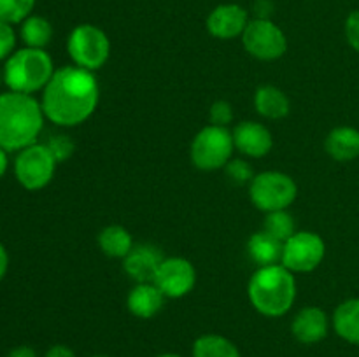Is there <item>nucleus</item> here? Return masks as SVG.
<instances>
[{
	"label": "nucleus",
	"mask_w": 359,
	"mask_h": 357,
	"mask_svg": "<svg viewBox=\"0 0 359 357\" xmlns=\"http://www.w3.org/2000/svg\"><path fill=\"white\" fill-rule=\"evenodd\" d=\"M2 80H4V74H2V70H0V84H2Z\"/></svg>",
	"instance_id": "nucleus-37"
},
{
	"label": "nucleus",
	"mask_w": 359,
	"mask_h": 357,
	"mask_svg": "<svg viewBox=\"0 0 359 357\" xmlns=\"http://www.w3.org/2000/svg\"><path fill=\"white\" fill-rule=\"evenodd\" d=\"M2 74L9 91L34 94L44 90L55 74V65L46 49L21 48L6 59Z\"/></svg>",
	"instance_id": "nucleus-4"
},
{
	"label": "nucleus",
	"mask_w": 359,
	"mask_h": 357,
	"mask_svg": "<svg viewBox=\"0 0 359 357\" xmlns=\"http://www.w3.org/2000/svg\"><path fill=\"white\" fill-rule=\"evenodd\" d=\"M333 328L342 340L359 345V298L340 303L333 314Z\"/></svg>",
	"instance_id": "nucleus-20"
},
{
	"label": "nucleus",
	"mask_w": 359,
	"mask_h": 357,
	"mask_svg": "<svg viewBox=\"0 0 359 357\" xmlns=\"http://www.w3.org/2000/svg\"><path fill=\"white\" fill-rule=\"evenodd\" d=\"M165 304V294L154 282L137 284L126 298V307L130 314L137 318H153L160 314Z\"/></svg>",
	"instance_id": "nucleus-16"
},
{
	"label": "nucleus",
	"mask_w": 359,
	"mask_h": 357,
	"mask_svg": "<svg viewBox=\"0 0 359 357\" xmlns=\"http://www.w3.org/2000/svg\"><path fill=\"white\" fill-rule=\"evenodd\" d=\"M153 282L165 294V298L177 300L193 290L196 284V270L186 258L172 255L161 261Z\"/></svg>",
	"instance_id": "nucleus-11"
},
{
	"label": "nucleus",
	"mask_w": 359,
	"mask_h": 357,
	"mask_svg": "<svg viewBox=\"0 0 359 357\" xmlns=\"http://www.w3.org/2000/svg\"><path fill=\"white\" fill-rule=\"evenodd\" d=\"M91 357H111V356H105V354H97V356H91Z\"/></svg>",
	"instance_id": "nucleus-36"
},
{
	"label": "nucleus",
	"mask_w": 359,
	"mask_h": 357,
	"mask_svg": "<svg viewBox=\"0 0 359 357\" xmlns=\"http://www.w3.org/2000/svg\"><path fill=\"white\" fill-rule=\"evenodd\" d=\"M251 18L249 13L238 4H221L214 7L207 16V30L212 37L221 41L242 37Z\"/></svg>",
	"instance_id": "nucleus-12"
},
{
	"label": "nucleus",
	"mask_w": 359,
	"mask_h": 357,
	"mask_svg": "<svg viewBox=\"0 0 359 357\" xmlns=\"http://www.w3.org/2000/svg\"><path fill=\"white\" fill-rule=\"evenodd\" d=\"M16 48V31L13 24L0 20V62L7 59Z\"/></svg>",
	"instance_id": "nucleus-29"
},
{
	"label": "nucleus",
	"mask_w": 359,
	"mask_h": 357,
	"mask_svg": "<svg viewBox=\"0 0 359 357\" xmlns=\"http://www.w3.org/2000/svg\"><path fill=\"white\" fill-rule=\"evenodd\" d=\"M163 259L161 252L153 245H133L130 254L123 259V268L137 284L153 282Z\"/></svg>",
	"instance_id": "nucleus-15"
},
{
	"label": "nucleus",
	"mask_w": 359,
	"mask_h": 357,
	"mask_svg": "<svg viewBox=\"0 0 359 357\" xmlns=\"http://www.w3.org/2000/svg\"><path fill=\"white\" fill-rule=\"evenodd\" d=\"M330 318L319 307H305L294 315L291 332L304 345H314L328 336Z\"/></svg>",
	"instance_id": "nucleus-14"
},
{
	"label": "nucleus",
	"mask_w": 359,
	"mask_h": 357,
	"mask_svg": "<svg viewBox=\"0 0 359 357\" xmlns=\"http://www.w3.org/2000/svg\"><path fill=\"white\" fill-rule=\"evenodd\" d=\"M284 241L277 240L265 230L252 234L248 241V252L252 261L258 266H272L280 265L283 261Z\"/></svg>",
	"instance_id": "nucleus-18"
},
{
	"label": "nucleus",
	"mask_w": 359,
	"mask_h": 357,
	"mask_svg": "<svg viewBox=\"0 0 359 357\" xmlns=\"http://www.w3.org/2000/svg\"><path fill=\"white\" fill-rule=\"evenodd\" d=\"M156 357H181L179 354H172V352H167V354H160V356Z\"/></svg>",
	"instance_id": "nucleus-35"
},
{
	"label": "nucleus",
	"mask_w": 359,
	"mask_h": 357,
	"mask_svg": "<svg viewBox=\"0 0 359 357\" xmlns=\"http://www.w3.org/2000/svg\"><path fill=\"white\" fill-rule=\"evenodd\" d=\"M46 146H48V149L51 150V154L55 156L56 163H63V161H67L70 156H72L74 150H76V144H74V140L70 139L69 135H63V133H60V135H53L51 139L46 142Z\"/></svg>",
	"instance_id": "nucleus-26"
},
{
	"label": "nucleus",
	"mask_w": 359,
	"mask_h": 357,
	"mask_svg": "<svg viewBox=\"0 0 359 357\" xmlns=\"http://www.w3.org/2000/svg\"><path fill=\"white\" fill-rule=\"evenodd\" d=\"M100 90L93 72L76 65L56 69L42 90L46 119L58 126H77L93 115Z\"/></svg>",
	"instance_id": "nucleus-1"
},
{
	"label": "nucleus",
	"mask_w": 359,
	"mask_h": 357,
	"mask_svg": "<svg viewBox=\"0 0 359 357\" xmlns=\"http://www.w3.org/2000/svg\"><path fill=\"white\" fill-rule=\"evenodd\" d=\"M56 160L46 144H32L18 153L14 160L16 181L28 191L44 189L53 181L56 172Z\"/></svg>",
	"instance_id": "nucleus-8"
},
{
	"label": "nucleus",
	"mask_w": 359,
	"mask_h": 357,
	"mask_svg": "<svg viewBox=\"0 0 359 357\" xmlns=\"http://www.w3.org/2000/svg\"><path fill=\"white\" fill-rule=\"evenodd\" d=\"M263 230L276 237L277 240L286 241L297 233V226H294V219L287 210H276V212L266 214L265 226Z\"/></svg>",
	"instance_id": "nucleus-24"
},
{
	"label": "nucleus",
	"mask_w": 359,
	"mask_h": 357,
	"mask_svg": "<svg viewBox=\"0 0 359 357\" xmlns=\"http://www.w3.org/2000/svg\"><path fill=\"white\" fill-rule=\"evenodd\" d=\"M344 30H346V38L347 42H349L351 48L359 52V9L353 10V13L347 16Z\"/></svg>",
	"instance_id": "nucleus-30"
},
{
	"label": "nucleus",
	"mask_w": 359,
	"mask_h": 357,
	"mask_svg": "<svg viewBox=\"0 0 359 357\" xmlns=\"http://www.w3.org/2000/svg\"><path fill=\"white\" fill-rule=\"evenodd\" d=\"M67 51L74 65L95 72L107 63L111 56V41L100 27L83 23L70 31L67 38Z\"/></svg>",
	"instance_id": "nucleus-5"
},
{
	"label": "nucleus",
	"mask_w": 359,
	"mask_h": 357,
	"mask_svg": "<svg viewBox=\"0 0 359 357\" xmlns=\"http://www.w3.org/2000/svg\"><path fill=\"white\" fill-rule=\"evenodd\" d=\"M98 247L107 258L125 259L133 248V238L126 227L111 224L98 233Z\"/></svg>",
	"instance_id": "nucleus-21"
},
{
	"label": "nucleus",
	"mask_w": 359,
	"mask_h": 357,
	"mask_svg": "<svg viewBox=\"0 0 359 357\" xmlns=\"http://www.w3.org/2000/svg\"><path fill=\"white\" fill-rule=\"evenodd\" d=\"M224 170H226V175L235 184H248V182L251 184V181L255 178L251 164L244 160H230Z\"/></svg>",
	"instance_id": "nucleus-28"
},
{
	"label": "nucleus",
	"mask_w": 359,
	"mask_h": 357,
	"mask_svg": "<svg viewBox=\"0 0 359 357\" xmlns=\"http://www.w3.org/2000/svg\"><path fill=\"white\" fill-rule=\"evenodd\" d=\"M235 149L248 158L266 156L273 147V139L270 130L258 121H242L231 132Z\"/></svg>",
	"instance_id": "nucleus-13"
},
{
	"label": "nucleus",
	"mask_w": 359,
	"mask_h": 357,
	"mask_svg": "<svg viewBox=\"0 0 359 357\" xmlns=\"http://www.w3.org/2000/svg\"><path fill=\"white\" fill-rule=\"evenodd\" d=\"M326 153L337 161H353L359 156V130L339 126L326 136Z\"/></svg>",
	"instance_id": "nucleus-17"
},
{
	"label": "nucleus",
	"mask_w": 359,
	"mask_h": 357,
	"mask_svg": "<svg viewBox=\"0 0 359 357\" xmlns=\"http://www.w3.org/2000/svg\"><path fill=\"white\" fill-rule=\"evenodd\" d=\"M235 144L233 135L223 126L209 125L200 130L189 147L191 163L198 170L214 172L224 168L231 160Z\"/></svg>",
	"instance_id": "nucleus-6"
},
{
	"label": "nucleus",
	"mask_w": 359,
	"mask_h": 357,
	"mask_svg": "<svg viewBox=\"0 0 359 357\" xmlns=\"http://www.w3.org/2000/svg\"><path fill=\"white\" fill-rule=\"evenodd\" d=\"M20 35L21 41L25 42V48L44 49L53 38V24L44 16L32 14L21 23Z\"/></svg>",
	"instance_id": "nucleus-23"
},
{
	"label": "nucleus",
	"mask_w": 359,
	"mask_h": 357,
	"mask_svg": "<svg viewBox=\"0 0 359 357\" xmlns=\"http://www.w3.org/2000/svg\"><path fill=\"white\" fill-rule=\"evenodd\" d=\"M44 111L34 94L0 93V147L21 150L37 142L44 126Z\"/></svg>",
	"instance_id": "nucleus-2"
},
{
	"label": "nucleus",
	"mask_w": 359,
	"mask_h": 357,
	"mask_svg": "<svg viewBox=\"0 0 359 357\" xmlns=\"http://www.w3.org/2000/svg\"><path fill=\"white\" fill-rule=\"evenodd\" d=\"M7 270H9V254H7V248L0 241V282L6 279Z\"/></svg>",
	"instance_id": "nucleus-33"
},
{
	"label": "nucleus",
	"mask_w": 359,
	"mask_h": 357,
	"mask_svg": "<svg viewBox=\"0 0 359 357\" xmlns=\"http://www.w3.org/2000/svg\"><path fill=\"white\" fill-rule=\"evenodd\" d=\"M44 357H77L70 346L67 345H53L49 346L48 352L44 354Z\"/></svg>",
	"instance_id": "nucleus-31"
},
{
	"label": "nucleus",
	"mask_w": 359,
	"mask_h": 357,
	"mask_svg": "<svg viewBox=\"0 0 359 357\" xmlns=\"http://www.w3.org/2000/svg\"><path fill=\"white\" fill-rule=\"evenodd\" d=\"M7 168H9V158H7V150L0 147V178L6 175Z\"/></svg>",
	"instance_id": "nucleus-34"
},
{
	"label": "nucleus",
	"mask_w": 359,
	"mask_h": 357,
	"mask_svg": "<svg viewBox=\"0 0 359 357\" xmlns=\"http://www.w3.org/2000/svg\"><path fill=\"white\" fill-rule=\"evenodd\" d=\"M255 107L263 118L283 119L290 114L291 104L290 98L283 90L272 86V84H265V86H259L258 91H256Z\"/></svg>",
	"instance_id": "nucleus-19"
},
{
	"label": "nucleus",
	"mask_w": 359,
	"mask_h": 357,
	"mask_svg": "<svg viewBox=\"0 0 359 357\" xmlns=\"http://www.w3.org/2000/svg\"><path fill=\"white\" fill-rule=\"evenodd\" d=\"M242 46L245 51L262 62H273L286 55L287 38L279 24L269 18H255L249 21L242 34Z\"/></svg>",
	"instance_id": "nucleus-9"
},
{
	"label": "nucleus",
	"mask_w": 359,
	"mask_h": 357,
	"mask_svg": "<svg viewBox=\"0 0 359 357\" xmlns=\"http://www.w3.org/2000/svg\"><path fill=\"white\" fill-rule=\"evenodd\" d=\"M233 107H231L230 102L226 100H217L210 105L209 108V119L210 125L223 126V128H228V126L233 122Z\"/></svg>",
	"instance_id": "nucleus-27"
},
{
	"label": "nucleus",
	"mask_w": 359,
	"mask_h": 357,
	"mask_svg": "<svg viewBox=\"0 0 359 357\" xmlns=\"http://www.w3.org/2000/svg\"><path fill=\"white\" fill-rule=\"evenodd\" d=\"M326 254L325 240L314 231H297L290 240L284 241L283 261L293 273L314 272Z\"/></svg>",
	"instance_id": "nucleus-10"
},
{
	"label": "nucleus",
	"mask_w": 359,
	"mask_h": 357,
	"mask_svg": "<svg viewBox=\"0 0 359 357\" xmlns=\"http://www.w3.org/2000/svg\"><path fill=\"white\" fill-rule=\"evenodd\" d=\"M298 195V186L284 172H262L255 175L249 184V196L255 206L262 212H276V210H287L293 205Z\"/></svg>",
	"instance_id": "nucleus-7"
},
{
	"label": "nucleus",
	"mask_w": 359,
	"mask_h": 357,
	"mask_svg": "<svg viewBox=\"0 0 359 357\" xmlns=\"http://www.w3.org/2000/svg\"><path fill=\"white\" fill-rule=\"evenodd\" d=\"M7 357H39V356L37 352H35V349H32V346L20 345V346H14V349L7 354Z\"/></svg>",
	"instance_id": "nucleus-32"
},
{
	"label": "nucleus",
	"mask_w": 359,
	"mask_h": 357,
	"mask_svg": "<svg viewBox=\"0 0 359 357\" xmlns=\"http://www.w3.org/2000/svg\"><path fill=\"white\" fill-rule=\"evenodd\" d=\"M251 304L265 317H283L297 300V280L283 265L259 266L248 286Z\"/></svg>",
	"instance_id": "nucleus-3"
},
{
	"label": "nucleus",
	"mask_w": 359,
	"mask_h": 357,
	"mask_svg": "<svg viewBox=\"0 0 359 357\" xmlns=\"http://www.w3.org/2000/svg\"><path fill=\"white\" fill-rule=\"evenodd\" d=\"M191 357H241V352L226 336L209 332L195 340Z\"/></svg>",
	"instance_id": "nucleus-22"
},
{
	"label": "nucleus",
	"mask_w": 359,
	"mask_h": 357,
	"mask_svg": "<svg viewBox=\"0 0 359 357\" xmlns=\"http://www.w3.org/2000/svg\"><path fill=\"white\" fill-rule=\"evenodd\" d=\"M35 7V0H0V20L9 24H21Z\"/></svg>",
	"instance_id": "nucleus-25"
}]
</instances>
